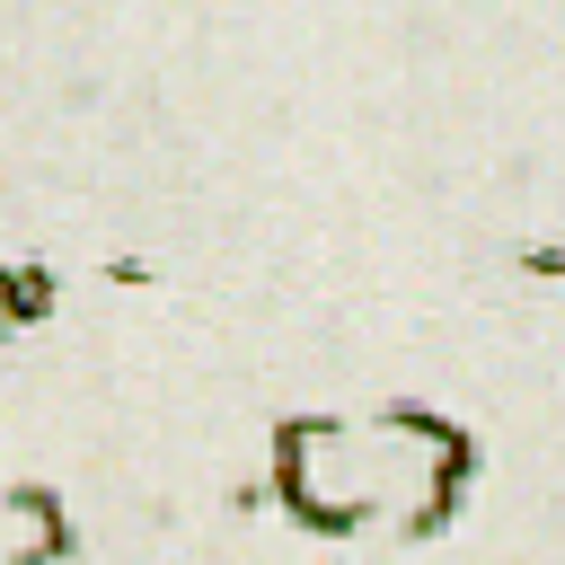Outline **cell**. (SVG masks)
Masks as SVG:
<instances>
[{"mask_svg": "<svg viewBox=\"0 0 565 565\" xmlns=\"http://www.w3.org/2000/svg\"><path fill=\"white\" fill-rule=\"evenodd\" d=\"M62 547H71V521L53 512V494L35 486L0 494V565H53Z\"/></svg>", "mask_w": 565, "mask_h": 565, "instance_id": "2", "label": "cell"}, {"mask_svg": "<svg viewBox=\"0 0 565 565\" xmlns=\"http://www.w3.org/2000/svg\"><path fill=\"white\" fill-rule=\"evenodd\" d=\"M468 477V441L441 415H380V424H282L274 486L309 530H424Z\"/></svg>", "mask_w": 565, "mask_h": 565, "instance_id": "1", "label": "cell"}]
</instances>
